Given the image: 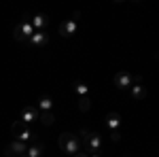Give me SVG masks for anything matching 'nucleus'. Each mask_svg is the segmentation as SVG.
<instances>
[{
	"label": "nucleus",
	"instance_id": "nucleus-16",
	"mask_svg": "<svg viewBox=\"0 0 159 157\" xmlns=\"http://www.w3.org/2000/svg\"><path fill=\"white\" fill-rule=\"evenodd\" d=\"M72 89L79 94V96H89V89H87L85 83H81V81H74L72 83Z\"/></svg>",
	"mask_w": 159,
	"mask_h": 157
},
{
	"label": "nucleus",
	"instance_id": "nucleus-13",
	"mask_svg": "<svg viewBox=\"0 0 159 157\" xmlns=\"http://www.w3.org/2000/svg\"><path fill=\"white\" fill-rule=\"evenodd\" d=\"M43 153H45V146H43V142L28 145V151H25V155H28V157H40Z\"/></svg>",
	"mask_w": 159,
	"mask_h": 157
},
{
	"label": "nucleus",
	"instance_id": "nucleus-4",
	"mask_svg": "<svg viewBox=\"0 0 159 157\" xmlns=\"http://www.w3.org/2000/svg\"><path fill=\"white\" fill-rule=\"evenodd\" d=\"M112 83L117 85L119 89H129L134 83H142V76L132 74L129 70H119V72L112 76Z\"/></svg>",
	"mask_w": 159,
	"mask_h": 157
},
{
	"label": "nucleus",
	"instance_id": "nucleus-17",
	"mask_svg": "<svg viewBox=\"0 0 159 157\" xmlns=\"http://www.w3.org/2000/svg\"><path fill=\"white\" fill-rule=\"evenodd\" d=\"M89 104H91V100H89V96H81V100H79V109L83 110H89Z\"/></svg>",
	"mask_w": 159,
	"mask_h": 157
},
{
	"label": "nucleus",
	"instance_id": "nucleus-19",
	"mask_svg": "<svg viewBox=\"0 0 159 157\" xmlns=\"http://www.w3.org/2000/svg\"><path fill=\"white\" fill-rule=\"evenodd\" d=\"M72 157H89L87 153H76V155H72Z\"/></svg>",
	"mask_w": 159,
	"mask_h": 157
},
{
	"label": "nucleus",
	"instance_id": "nucleus-3",
	"mask_svg": "<svg viewBox=\"0 0 159 157\" xmlns=\"http://www.w3.org/2000/svg\"><path fill=\"white\" fill-rule=\"evenodd\" d=\"M30 17H32V15H24V17L19 19V24L15 25V30H13V38H15V40L28 43V38L34 34V28L30 24Z\"/></svg>",
	"mask_w": 159,
	"mask_h": 157
},
{
	"label": "nucleus",
	"instance_id": "nucleus-6",
	"mask_svg": "<svg viewBox=\"0 0 159 157\" xmlns=\"http://www.w3.org/2000/svg\"><path fill=\"white\" fill-rule=\"evenodd\" d=\"M2 151H4V157H19V155H25L28 145H25V142H19V140H13V142H9Z\"/></svg>",
	"mask_w": 159,
	"mask_h": 157
},
{
	"label": "nucleus",
	"instance_id": "nucleus-18",
	"mask_svg": "<svg viewBox=\"0 0 159 157\" xmlns=\"http://www.w3.org/2000/svg\"><path fill=\"white\" fill-rule=\"evenodd\" d=\"M24 127H25V123H24V121H19V119H17V121H15V123L11 125V132L15 134V132H19V130H24Z\"/></svg>",
	"mask_w": 159,
	"mask_h": 157
},
{
	"label": "nucleus",
	"instance_id": "nucleus-8",
	"mask_svg": "<svg viewBox=\"0 0 159 157\" xmlns=\"http://www.w3.org/2000/svg\"><path fill=\"white\" fill-rule=\"evenodd\" d=\"M49 43V34L45 32V30H36L32 36L28 38V45L30 47H43V45H47Z\"/></svg>",
	"mask_w": 159,
	"mask_h": 157
},
{
	"label": "nucleus",
	"instance_id": "nucleus-21",
	"mask_svg": "<svg viewBox=\"0 0 159 157\" xmlns=\"http://www.w3.org/2000/svg\"><path fill=\"white\" fill-rule=\"evenodd\" d=\"M19 157H28V155H19Z\"/></svg>",
	"mask_w": 159,
	"mask_h": 157
},
{
	"label": "nucleus",
	"instance_id": "nucleus-5",
	"mask_svg": "<svg viewBox=\"0 0 159 157\" xmlns=\"http://www.w3.org/2000/svg\"><path fill=\"white\" fill-rule=\"evenodd\" d=\"M79 17H81V13L74 11L66 21H61V24H60V34H61V36L68 38V36H72L74 32H76V28H79Z\"/></svg>",
	"mask_w": 159,
	"mask_h": 157
},
{
	"label": "nucleus",
	"instance_id": "nucleus-12",
	"mask_svg": "<svg viewBox=\"0 0 159 157\" xmlns=\"http://www.w3.org/2000/svg\"><path fill=\"white\" fill-rule=\"evenodd\" d=\"M15 136H17V140H19V142H25V145H28L30 140H34V138H36V136H34V132H32L30 127H24V130L15 132Z\"/></svg>",
	"mask_w": 159,
	"mask_h": 157
},
{
	"label": "nucleus",
	"instance_id": "nucleus-7",
	"mask_svg": "<svg viewBox=\"0 0 159 157\" xmlns=\"http://www.w3.org/2000/svg\"><path fill=\"white\" fill-rule=\"evenodd\" d=\"M38 113H40V110H38L34 104H25L24 109H21L19 121H24L25 125H28V123H32V121H36V119H38Z\"/></svg>",
	"mask_w": 159,
	"mask_h": 157
},
{
	"label": "nucleus",
	"instance_id": "nucleus-14",
	"mask_svg": "<svg viewBox=\"0 0 159 157\" xmlns=\"http://www.w3.org/2000/svg\"><path fill=\"white\" fill-rule=\"evenodd\" d=\"M38 121H40V123H45V125H53L55 115H53L51 110H40V113H38Z\"/></svg>",
	"mask_w": 159,
	"mask_h": 157
},
{
	"label": "nucleus",
	"instance_id": "nucleus-10",
	"mask_svg": "<svg viewBox=\"0 0 159 157\" xmlns=\"http://www.w3.org/2000/svg\"><path fill=\"white\" fill-rule=\"evenodd\" d=\"M30 24L34 28V32H36V30H45V25L49 24V17H47L45 13H36V15L30 17Z\"/></svg>",
	"mask_w": 159,
	"mask_h": 157
},
{
	"label": "nucleus",
	"instance_id": "nucleus-2",
	"mask_svg": "<svg viewBox=\"0 0 159 157\" xmlns=\"http://www.w3.org/2000/svg\"><path fill=\"white\" fill-rule=\"evenodd\" d=\"M57 145H60L61 151H64V153H68V155H76V153H81V140H79V136H76V134H70V132L60 134Z\"/></svg>",
	"mask_w": 159,
	"mask_h": 157
},
{
	"label": "nucleus",
	"instance_id": "nucleus-9",
	"mask_svg": "<svg viewBox=\"0 0 159 157\" xmlns=\"http://www.w3.org/2000/svg\"><path fill=\"white\" fill-rule=\"evenodd\" d=\"M106 125H108L110 134L121 132V130H119V127H121V115H119V113H108V115H106Z\"/></svg>",
	"mask_w": 159,
	"mask_h": 157
},
{
	"label": "nucleus",
	"instance_id": "nucleus-15",
	"mask_svg": "<svg viewBox=\"0 0 159 157\" xmlns=\"http://www.w3.org/2000/svg\"><path fill=\"white\" fill-rule=\"evenodd\" d=\"M38 110H51L53 109V100H51L49 96H40L38 98Z\"/></svg>",
	"mask_w": 159,
	"mask_h": 157
},
{
	"label": "nucleus",
	"instance_id": "nucleus-11",
	"mask_svg": "<svg viewBox=\"0 0 159 157\" xmlns=\"http://www.w3.org/2000/svg\"><path fill=\"white\" fill-rule=\"evenodd\" d=\"M129 89H132V98H134V100H142V98H147V85L134 83Z\"/></svg>",
	"mask_w": 159,
	"mask_h": 157
},
{
	"label": "nucleus",
	"instance_id": "nucleus-1",
	"mask_svg": "<svg viewBox=\"0 0 159 157\" xmlns=\"http://www.w3.org/2000/svg\"><path fill=\"white\" fill-rule=\"evenodd\" d=\"M79 140H81V149H85L87 155H91V153H102L104 155V149H106V145H104V136L98 132H89L87 127H81L79 130Z\"/></svg>",
	"mask_w": 159,
	"mask_h": 157
},
{
	"label": "nucleus",
	"instance_id": "nucleus-20",
	"mask_svg": "<svg viewBox=\"0 0 159 157\" xmlns=\"http://www.w3.org/2000/svg\"><path fill=\"white\" fill-rule=\"evenodd\" d=\"M89 157H104V155H102V153H91Z\"/></svg>",
	"mask_w": 159,
	"mask_h": 157
}]
</instances>
